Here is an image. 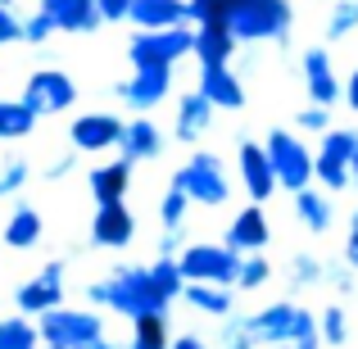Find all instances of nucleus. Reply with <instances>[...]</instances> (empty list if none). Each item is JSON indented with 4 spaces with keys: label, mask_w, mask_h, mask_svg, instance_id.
I'll return each instance as SVG.
<instances>
[{
    "label": "nucleus",
    "mask_w": 358,
    "mask_h": 349,
    "mask_svg": "<svg viewBox=\"0 0 358 349\" xmlns=\"http://www.w3.org/2000/svg\"><path fill=\"white\" fill-rule=\"evenodd\" d=\"M87 299L100 304V308H114V313L131 318V322L168 308L164 295L155 290V281H150V263H145V268H141V263H122V268H114L105 281H91Z\"/></svg>",
    "instance_id": "nucleus-1"
},
{
    "label": "nucleus",
    "mask_w": 358,
    "mask_h": 349,
    "mask_svg": "<svg viewBox=\"0 0 358 349\" xmlns=\"http://www.w3.org/2000/svg\"><path fill=\"white\" fill-rule=\"evenodd\" d=\"M245 336H250L259 349L272 345H295V349H317L322 345V327L308 313L304 304H290V299H277V304L259 308L254 318H245Z\"/></svg>",
    "instance_id": "nucleus-2"
},
{
    "label": "nucleus",
    "mask_w": 358,
    "mask_h": 349,
    "mask_svg": "<svg viewBox=\"0 0 358 349\" xmlns=\"http://www.w3.org/2000/svg\"><path fill=\"white\" fill-rule=\"evenodd\" d=\"M173 186L191 195V204H209V209H218V204L231 200V173H227V164H222L218 155H209V150H200V155L186 159V164L173 173Z\"/></svg>",
    "instance_id": "nucleus-3"
},
{
    "label": "nucleus",
    "mask_w": 358,
    "mask_h": 349,
    "mask_svg": "<svg viewBox=\"0 0 358 349\" xmlns=\"http://www.w3.org/2000/svg\"><path fill=\"white\" fill-rule=\"evenodd\" d=\"M263 145H268V155H272L281 191L299 195V191H308V186L317 182V150H308L295 131H272Z\"/></svg>",
    "instance_id": "nucleus-4"
},
{
    "label": "nucleus",
    "mask_w": 358,
    "mask_h": 349,
    "mask_svg": "<svg viewBox=\"0 0 358 349\" xmlns=\"http://www.w3.org/2000/svg\"><path fill=\"white\" fill-rule=\"evenodd\" d=\"M36 327H41V341L55 349H96L100 341H109L100 313L91 308H55V313L36 318Z\"/></svg>",
    "instance_id": "nucleus-5"
},
{
    "label": "nucleus",
    "mask_w": 358,
    "mask_h": 349,
    "mask_svg": "<svg viewBox=\"0 0 358 349\" xmlns=\"http://www.w3.org/2000/svg\"><path fill=\"white\" fill-rule=\"evenodd\" d=\"M290 0H245L236 14H227V27L236 41H281L290 32Z\"/></svg>",
    "instance_id": "nucleus-6"
},
{
    "label": "nucleus",
    "mask_w": 358,
    "mask_h": 349,
    "mask_svg": "<svg viewBox=\"0 0 358 349\" xmlns=\"http://www.w3.org/2000/svg\"><path fill=\"white\" fill-rule=\"evenodd\" d=\"M182 55H195V27H168V32H136L127 41V59L131 69H173Z\"/></svg>",
    "instance_id": "nucleus-7"
},
{
    "label": "nucleus",
    "mask_w": 358,
    "mask_h": 349,
    "mask_svg": "<svg viewBox=\"0 0 358 349\" xmlns=\"http://www.w3.org/2000/svg\"><path fill=\"white\" fill-rule=\"evenodd\" d=\"M177 263H182L186 281H209V286H236L245 254H236L231 245L200 241V245H186V250L177 254Z\"/></svg>",
    "instance_id": "nucleus-8"
},
{
    "label": "nucleus",
    "mask_w": 358,
    "mask_h": 349,
    "mask_svg": "<svg viewBox=\"0 0 358 349\" xmlns=\"http://www.w3.org/2000/svg\"><path fill=\"white\" fill-rule=\"evenodd\" d=\"M354 155H358V131L331 127L317 145V182L327 191H345L354 186Z\"/></svg>",
    "instance_id": "nucleus-9"
},
{
    "label": "nucleus",
    "mask_w": 358,
    "mask_h": 349,
    "mask_svg": "<svg viewBox=\"0 0 358 349\" xmlns=\"http://www.w3.org/2000/svg\"><path fill=\"white\" fill-rule=\"evenodd\" d=\"M78 100V82L59 69H36L32 78L23 82V105L32 109L36 118H50V114H64V109Z\"/></svg>",
    "instance_id": "nucleus-10"
},
{
    "label": "nucleus",
    "mask_w": 358,
    "mask_h": 349,
    "mask_svg": "<svg viewBox=\"0 0 358 349\" xmlns=\"http://www.w3.org/2000/svg\"><path fill=\"white\" fill-rule=\"evenodd\" d=\"M14 304L23 318H45L55 313V308H64V263H45L41 272H36L32 281H23V286L14 290Z\"/></svg>",
    "instance_id": "nucleus-11"
},
{
    "label": "nucleus",
    "mask_w": 358,
    "mask_h": 349,
    "mask_svg": "<svg viewBox=\"0 0 358 349\" xmlns=\"http://www.w3.org/2000/svg\"><path fill=\"white\" fill-rule=\"evenodd\" d=\"M236 168H241V186H245V195H250L254 204H263L268 195H277V191H281L277 168H272V155H268V145H259V141H250V136L241 141V150H236Z\"/></svg>",
    "instance_id": "nucleus-12"
},
{
    "label": "nucleus",
    "mask_w": 358,
    "mask_h": 349,
    "mask_svg": "<svg viewBox=\"0 0 358 349\" xmlns=\"http://www.w3.org/2000/svg\"><path fill=\"white\" fill-rule=\"evenodd\" d=\"M118 100L136 114H150L155 105H164L168 91H173V69H141L131 73V82H118Z\"/></svg>",
    "instance_id": "nucleus-13"
},
{
    "label": "nucleus",
    "mask_w": 358,
    "mask_h": 349,
    "mask_svg": "<svg viewBox=\"0 0 358 349\" xmlns=\"http://www.w3.org/2000/svg\"><path fill=\"white\" fill-rule=\"evenodd\" d=\"M122 131H127V122L114 118V114H82V118L69 122V141L78 150H87V155H100V150L122 145Z\"/></svg>",
    "instance_id": "nucleus-14"
},
{
    "label": "nucleus",
    "mask_w": 358,
    "mask_h": 349,
    "mask_svg": "<svg viewBox=\"0 0 358 349\" xmlns=\"http://www.w3.org/2000/svg\"><path fill=\"white\" fill-rule=\"evenodd\" d=\"M304 82H308V96H313V105H322V109H331L336 100L345 96V82L336 78V69H331V55L322 50V45H313V50H304Z\"/></svg>",
    "instance_id": "nucleus-15"
},
{
    "label": "nucleus",
    "mask_w": 358,
    "mask_h": 349,
    "mask_svg": "<svg viewBox=\"0 0 358 349\" xmlns=\"http://www.w3.org/2000/svg\"><path fill=\"white\" fill-rule=\"evenodd\" d=\"M131 236H136V218H131L127 204H100L96 222H91V241L100 250H127Z\"/></svg>",
    "instance_id": "nucleus-16"
},
{
    "label": "nucleus",
    "mask_w": 358,
    "mask_h": 349,
    "mask_svg": "<svg viewBox=\"0 0 358 349\" xmlns=\"http://www.w3.org/2000/svg\"><path fill=\"white\" fill-rule=\"evenodd\" d=\"M268 213H263V204H250V209H241L236 218H231V227H227V241L222 245H231L236 254H263V245H268Z\"/></svg>",
    "instance_id": "nucleus-17"
},
{
    "label": "nucleus",
    "mask_w": 358,
    "mask_h": 349,
    "mask_svg": "<svg viewBox=\"0 0 358 349\" xmlns=\"http://www.w3.org/2000/svg\"><path fill=\"white\" fill-rule=\"evenodd\" d=\"M200 91L213 109H241L245 105V87L241 78L231 73V64H218V69H200Z\"/></svg>",
    "instance_id": "nucleus-18"
},
{
    "label": "nucleus",
    "mask_w": 358,
    "mask_h": 349,
    "mask_svg": "<svg viewBox=\"0 0 358 349\" xmlns=\"http://www.w3.org/2000/svg\"><path fill=\"white\" fill-rule=\"evenodd\" d=\"M159 155H164V131L155 127V118H127V131H122L118 159L141 164V159H159Z\"/></svg>",
    "instance_id": "nucleus-19"
},
{
    "label": "nucleus",
    "mask_w": 358,
    "mask_h": 349,
    "mask_svg": "<svg viewBox=\"0 0 358 349\" xmlns=\"http://www.w3.org/2000/svg\"><path fill=\"white\" fill-rule=\"evenodd\" d=\"M236 36H231L227 18L222 23H209V27H195V59H200V69H218V64H231V55H236Z\"/></svg>",
    "instance_id": "nucleus-20"
},
{
    "label": "nucleus",
    "mask_w": 358,
    "mask_h": 349,
    "mask_svg": "<svg viewBox=\"0 0 358 349\" xmlns=\"http://www.w3.org/2000/svg\"><path fill=\"white\" fill-rule=\"evenodd\" d=\"M209 122H213V105L200 96V91H186V96H182V105H177V122H173L177 141L195 145V141H200L204 131H209Z\"/></svg>",
    "instance_id": "nucleus-21"
},
{
    "label": "nucleus",
    "mask_w": 358,
    "mask_h": 349,
    "mask_svg": "<svg viewBox=\"0 0 358 349\" xmlns=\"http://www.w3.org/2000/svg\"><path fill=\"white\" fill-rule=\"evenodd\" d=\"M50 18L59 23V32H96L105 18H100V0H50Z\"/></svg>",
    "instance_id": "nucleus-22"
},
{
    "label": "nucleus",
    "mask_w": 358,
    "mask_h": 349,
    "mask_svg": "<svg viewBox=\"0 0 358 349\" xmlns=\"http://www.w3.org/2000/svg\"><path fill=\"white\" fill-rule=\"evenodd\" d=\"M131 23L141 32H168V27H182L186 23V0H141L131 9Z\"/></svg>",
    "instance_id": "nucleus-23"
},
{
    "label": "nucleus",
    "mask_w": 358,
    "mask_h": 349,
    "mask_svg": "<svg viewBox=\"0 0 358 349\" xmlns=\"http://www.w3.org/2000/svg\"><path fill=\"white\" fill-rule=\"evenodd\" d=\"M87 186H91V195H96V204H122V195H127V186H131V164L127 159L100 164Z\"/></svg>",
    "instance_id": "nucleus-24"
},
{
    "label": "nucleus",
    "mask_w": 358,
    "mask_h": 349,
    "mask_svg": "<svg viewBox=\"0 0 358 349\" xmlns=\"http://www.w3.org/2000/svg\"><path fill=\"white\" fill-rule=\"evenodd\" d=\"M295 218L304 222L308 232H331V222H336V204H331V195L327 191H313V186H308V191H299L295 195Z\"/></svg>",
    "instance_id": "nucleus-25"
},
{
    "label": "nucleus",
    "mask_w": 358,
    "mask_h": 349,
    "mask_svg": "<svg viewBox=\"0 0 358 349\" xmlns=\"http://www.w3.org/2000/svg\"><path fill=\"white\" fill-rule=\"evenodd\" d=\"M41 213L32 209V204H18L14 213H9V222H5V245L9 250H32L36 241H41Z\"/></svg>",
    "instance_id": "nucleus-26"
},
{
    "label": "nucleus",
    "mask_w": 358,
    "mask_h": 349,
    "mask_svg": "<svg viewBox=\"0 0 358 349\" xmlns=\"http://www.w3.org/2000/svg\"><path fill=\"white\" fill-rule=\"evenodd\" d=\"M186 304L200 308V313H209V318H227V313H231V286L191 281V286H186Z\"/></svg>",
    "instance_id": "nucleus-27"
},
{
    "label": "nucleus",
    "mask_w": 358,
    "mask_h": 349,
    "mask_svg": "<svg viewBox=\"0 0 358 349\" xmlns=\"http://www.w3.org/2000/svg\"><path fill=\"white\" fill-rule=\"evenodd\" d=\"M41 327L32 322V318H23V313H14V318H5L0 322V349H41Z\"/></svg>",
    "instance_id": "nucleus-28"
},
{
    "label": "nucleus",
    "mask_w": 358,
    "mask_h": 349,
    "mask_svg": "<svg viewBox=\"0 0 358 349\" xmlns=\"http://www.w3.org/2000/svg\"><path fill=\"white\" fill-rule=\"evenodd\" d=\"M127 349H173V336H168L164 313L136 318V322H131V341H127Z\"/></svg>",
    "instance_id": "nucleus-29"
},
{
    "label": "nucleus",
    "mask_w": 358,
    "mask_h": 349,
    "mask_svg": "<svg viewBox=\"0 0 358 349\" xmlns=\"http://www.w3.org/2000/svg\"><path fill=\"white\" fill-rule=\"evenodd\" d=\"M36 127V114L23 100H0V141H18Z\"/></svg>",
    "instance_id": "nucleus-30"
},
{
    "label": "nucleus",
    "mask_w": 358,
    "mask_h": 349,
    "mask_svg": "<svg viewBox=\"0 0 358 349\" xmlns=\"http://www.w3.org/2000/svg\"><path fill=\"white\" fill-rule=\"evenodd\" d=\"M186 209H191V195L177 191V186H168L164 200H159V222H164V232H182Z\"/></svg>",
    "instance_id": "nucleus-31"
},
{
    "label": "nucleus",
    "mask_w": 358,
    "mask_h": 349,
    "mask_svg": "<svg viewBox=\"0 0 358 349\" xmlns=\"http://www.w3.org/2000/svg\"><path fill=\"white\" fill-rule=\"evenodd\" d=\"M358 27V0H336L331 18H327V41H345Z\"/></svg>",
    "instance_id": "nucleus-32"
},
{
    "label": "nucleus",
    "mask_w": 358,
    "mask_h": 349,
    "mask_svg": "<svg viewBox=\"0 0 358 349\" xmlns=\"http://www.w3.org/2000/svg\"><path fill=\"white\" fill-rule=\"evenodd\" d=\"M317 327H322V345H345L350 341V318H345L341 304H327L322 318H317Z\"/></svg>",
    "instance_id": "nucleus-33"
},
{
    "label": "nucleus",
    "mask_w": 358,
    "mask_h": 349,
    "mask_svg": "<svg viewBox=\"0 0 358 349\" xmlns=\"http://www.w3.org/2000/svg\"><path fill=\"white\" fill-rule=\"evenodd\" d=\"M322 277H327V268L313 259V254H295V259H290V286H295V290L317 286Z\"/></svg>",
    "instance_id": "nucleus-34"
},
{
    "label": "nucleus",
    "mask_w": 358,
    "mask_h": 349,
    "mask_svg": "<svg viewBox=\"0 0 358 349\" xmlns=\"http://www.w3.org/2000/svg\"><path fill=\"white\" fill-rule=\"evenodd\" d=\"M268 277H272V263H268V254H245L236 286H241V290H259Z\"/></svg>",
    "instance_id": "nucleus-35"
},
{
    "label": "nucleus",
    "mask_w": 358,
    "mask_h": 349,
    "mask_svg": "<svg viewBox=\"0 0 358 349\" xmlns=\"http://www.w3.org/2000/svg\"><path fill=\"white\" fill-rule=\"evenodd\" d=\"M55 32H59V23L50 18V9H36L32 18H23V41L27 45H45Z\"/></svg>",
    "instance_id": "nucleus-36"
},
{
    "label": "nucleus",
    "mask_w": 358,
    "mask_h": 349,
    "mask_svg": "<svg viewBox=\"0 0 358 349\" xmlns=\"http://www.w3.org/2000/svg\"><path fill=\"white\" fill-rule=\"evenodd\" d=\"M27 177H32V168H27L23 159H9V164L0 168V200H5V195H18L27 186Z\"/></svg>",
    "instance_id": "nucleus-37"
},
{
    "label": "nucleus",
    "mask_w": 358,
    "mask_h": 349,
    "mask_svg": "<svg viewBox=\"0 0 358 349\" xmlns=\"http://www.w3.org/2000/svg\"><path fill=\"white\" fill-rule=\"evenodd\" d=\"M23 41V18H18L14 0H0V45Z\"/></svg>",
    "instance_id": "nucleus-38"
},
{
    "label": "nucleus",
    "mask_w": 358,
    "mask_h": 349,
    "mask_svg": "<svg viewBox=\"0 0 358 349\" xmlns=\"http://www.w3.org/2000/svg\"><path fill=\"white\" fill-rule=\"evenodd\" d=\"M186 23H191V27L222 23V9H218V0H186Z\"/></svg>",
    "instance_id": "nucleus-39"
},
{
    "label": "nucleus",
    "mask_w": 358,
    "mask_h": 349,
    "mask_svg": "<svg viewBox=\"0 0 358 349\" xmlns=\"http://www.w3.org/2000/svg\"><path fill=\"white\" fill-rule=\"evenodd\" d=\"M295 122H299V131H331V109H322V105H308V109H299L295 114Z\"/></svg>",
    "instance_id": "nucleus-40"
},
{
    "label": "nucleus",
    "mask_w": 358,
    "mask_h": 349,
    "mask_svg": "<svg viewBox=\"0 0 358 349\" xmlns=\"http://www.w3.org/2000/svg\"><path fill=\"white\" fill-rule=\"evenodd\" d=\"M136 5L141 0H100V18H105V23H118V18H131Z\"/></svg>",
    "instance_id": "nucleus-41"
},
{
    "label": "nucleus",
    "mask_w": 358,
    "mask_h": 349,
    "mask_svg": "<svg viewBox=\"0 0 358 349\" xmlns=\"http://www.w3.org/2000/svg\"><path fill=\"white\" fill-rule=\"evenodd\" d=\"M327 277H331V286L341 290V295L354 290V268H350V263H345V268H327Z\"/></svg>",
    "instance_id": "nucleus-42"
},
{
    "label": "nucleus",
    "mask_w": 358,
    "mask_h": 349,
    "mask_svg": "<svg viewBox=\"0 0 358 349\" xmlns=\"http://www.w3.org/2000/svg\"><path fill=\"white\" fill-rule=\"evenodd\" d=\"M345 263L358 272V209H354V218H350V241H345Z\"/></svg>",
    "instance_id": "nucleus-43"
},
{
    "label": "nucleus",
    "mask_w": 358,
    "mask_h": 349,
    "mask_svg": "<svg viewBox=\"0 0 358 349\" xmlns=\"http://www.w3.org/2000/svg\"><path fill=\"white\" fill-rule=\"evenodd\" d=\"M227 349H259V345L250 341V336H245V322H236V327L227 332Z\"/></svg>",
    "instance_id": "nucleus-44"
},
{
    "label": "nucleus",
    "mask_w": 358,
    "mask_h": 349,
    "mask_svg": "<svg viewBox=\"0 0 358 349\" xmlns=\"http://www.w3.org/2000/svg\"><path fill=\"white\" fill-rule=\"evenodd\" d=\"M173 349H209V345H204V336L182 332V336H173Z\"/></svg>",
    "instance_id": "nucleus-45"
},
{
    "label": "nucleus",
    "mask_w": 358,
    "mask_h": 349,
    "mask_svg": "<svg viewBox=\"0 0 358 349\" xmlns=\"http://www.w3.org/2000/svg\"><path fill=\"white\" fill-rule=\"evenodd\" d=\"M345 105H350L354 114H358V69L350 73V82H345Z\"/></svg>",
    "instance_id": "nucleus-46"
},
{
    "label": "nucleus",
    "mask_w": 358,
    "mask_h": 349,
    "mask_svg": "<svg viewBox=\"0 0 358 349\" xmlns=\"http://www.w3.org/2000/svg\"><path fill=\"white\" fill-rule=\"evenodd\" d=\"M73 164H78V155H64V159H55V164L45 168V177H64V173H69Z\"/></svg>",
    "instance_id": "nucleus-47"
},
{
    "label": "nucleus",
    "mask_w": 358,
    "mask_h": 349,
    "mask_svg": "<svg viewBox=\"0 0 358 349\" xmlns=\"http://www.w3.org/2000/svg\"><path fill=\"white\" fill-rule=\"evenodd\" d=\"M354 186H358V155H354Z\"/></svg>",
    "instance_id": "nucleus-48"
},
{
    "label": "nucleus",
    "mask_w": 358,
    "mask_h": 349,
    "mask_svg": "<svg viewBox=\"0 0 358 349\" xmlns=\"http://www.w3.org/2000/svg\"><path fill=\"white\" fill-rule=\"evenodd\" d=\"M41 349H55V345H41Z\"/></svg>",
    "instance_id": "nucleus-49"
},
{
    "label": "nucleus",
    "mask_w": 358,
    "mask_h": 349,
    "mask_svg": "<svg viewBox=\"0 0 358 349\" xmlns=\"http://www.w3.org/2000/svg\"><path fill=\"white\" fill-rule=\"evenodd\" d=\"M41 5H50V0H41Z\"/></svg>",
    "instance_id": "nucleus-50"
}]
</instances>
